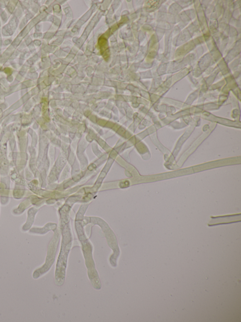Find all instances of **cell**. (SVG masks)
Segmentation results:
<instances>
[{
	"mask_svg": "<svg viewBox=\"0 0 241 322\" xmlns=\"http://www.w3.org/2000/svg\"><path fill=\"white\" fill-rule=\"evenodd\" d=\"M99 44L101 52L104 53L108 50L107 40L105 39L104 38H101L99 39Z\"/></svg>",
	"mask_w": 241,
	"mask_h": 322,
	"instance_id": "6da1fadb",
	"label": "cell"
}]
</instances>
